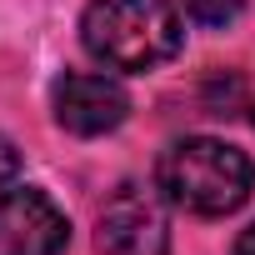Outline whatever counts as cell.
I'll return each mask as SVG.
<instances>
[{"instance_id": "6da1fadb", "label": "cell", "mask_w": 255, "mask_h": 255, "mask_svg": "<svg viewBox=\"0 0 255 255\" xmlns=\"http://www.w3.org/2000/svg\"><path fill=\"white\" fill-rule=\"evenodd\" d=\"M80 40L100 65L145 75L180 55L185 25L175 0H90V10L80 15Z\"/></svg>"}, {"instance_id": "7a4b0ae2", "label": "cell", "mask_w": 255, "mask_h": 255, "mask_svg": "<svg viewBox=\"0 0 255 255\" xmlns=\"http://www.w3.org/2000/svg\"><path fill=\"white\" fill-rule=\"evenodd\" d=\"M155 185L175 210L190 215H235L250 190H255V165L245 150L210 140V135H185L175 140L160 165H155Z\"/></svg>"}, {"instance_id": "3957f363", "label": "cell", "mask_w": 255, "mask_h": 255, "mask_svg": "<svg viewBox=\"0 0 255 255\" xmlns=\"http://www.w3.org/2000/svg\"><path fill=\"white\" fill-rule=\"evenodd\" d=\"M95 245L100 255H165L170 230L160 200L140 185H120L95 220Z\"/></svg>"}, {"instance_id": "277c9868", "label": "cell", "mask_w": 255, "mask_h": 255, "mask_svg": "<svg viewBox=\"0 0 255 255\" xmlns=\"http://www.w3.org/2000/svg\"><path fill=\"white\" fill-rule=\"evenodd\" d=\"M65 240L70 220L45 190L20 185L0 195V255H60Z\"/></svg>"}, {"instance_id": "5b68a950", "label": "cell", "mask_w": 255, "mask_h": 255, "mask_svg": "<svg viewBox=\"0 0 255 255\" xmlns=\"http://www.w3.org/2000/svg\"><path fill=\"white\" fill-rule=\"evenodd\" d=\"M50 105H55V125L70 135H105L130 115V95L120 90V80L90 75V70L60 75L50 90Z\"/></svg>"}, {"instance_id": "8992f818", "label": "cell", "mask_w": 255, "mask_h": 255, "mask_svg": "<svg viewBox=\"0 0 255 255\" xmlns=\"http://www.w3.org/2000/svg\"><path fill=\"white\" fill-rule=\"evenodd\" d=\"M180 5H185V15L195 20V25H230L240 10H245V0H180Z\"/></svg>"}, {"instance_id": "52a82bcc", "label": "cell", "mask_w": 255, "mask_h": 255, "mask_svg": "<svg viewBox=\"0 0 255 255\" xmlns=\"http://www.w3.org/2000/svg\"><path fill=\"white\" fill-rule=\"evenodd\" d=\"M15 175H20V150H15L5 135H0V185H10Z\"/></svg>"}, {"instance_id": "ba28073f", "label": "cell", "mask_w": 255, "mask_h": 255, "mask_svg": "<svg viewBox=\"0 0 255 255\" xmlns=\"http://www.w3.org/2000/svg\"><path fill=\"white\" fill-rule=\"evenodd\" d=\"M230 255H255V225L250 230H240V240H235V250Z\"/></svg>"}]
</instances>
